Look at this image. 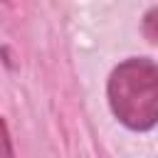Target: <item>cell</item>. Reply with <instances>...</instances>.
<instances>
[{
    "mask_svg": "<svg viewBox=\"0 0 158 158\" xmlns=\"http://www.w3.org/2000/svg\"><path fill=\"white\" fill-rule=\"evenodd\" d=\"M109 109L128 131H151L158 121V67L151 57H128L106 81Z\"/></svg>",
    "mask_w": 158,
    "mask_h": 158,
    "instance_id": "cell-1",
    "label": "cell"
},
{
    "mask_svg": "<svg viewBox=\"0 0 158 158\" xmlns=\"http://www.w3.org/2000/svg\"><path fill=\"white\" fill-rule=\"evenodd\" d=\"M143 35L148 42H158V5H153L143 17Z\"/></svg>",
    "mask_w": 158,
    "mask_h": 158,
    "instance_id": "cell-2",
    "label": "cell"
},
{
    "mask_svg": "<svg viewBox=\"0 0 158 158\" xmlns=\"http://www.w3.org/2000/svg\"><path fill=\"white\" fill-rule=\"evenodd\" d=\"M0 158H15L12 138H10V131H7V123L2 116H0Z\"/></svg>",
    "mask_w": 158,
    "mask_h": 158,
    "instance_id": "cell-3",
    "label": "cell"
}]
</instances>
